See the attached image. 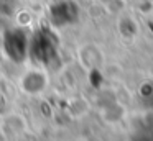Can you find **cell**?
<instances>
[{
    "label": "cell",
    "mask_w": 153,
    "mask_h": 141,
    "mask_svg": "<svg viewBox=\"0 0 153 141\" xmlns=\"http://www.w3.org/2000/svg\"><path fill=\"white\" fill-rule=\"evenodd\" d=\"M13 46H15V51L12 52L10 58L15 59V61H22L27 56V49H28L27 35L22 30H13V31H10L5 36V48H7V51L12 49Z\"/></svg>",
    "instance_id": "obj_1"
},
{
    "label": "cell",
    "mask_w": 153,
    "mask_h": 141,
    "mask_svg": "<svg viewBox=\"0 0 153 141\" xmlns=\"http://www.w3.org/2000/svg\"><path fill=\"white\" fill-rule=\"evenodd\" d=\"M40 79H43L41 72H36V71L28 72V74L23 77V80H22L23 89H25V90H28V92H33V85H35V92L41 90V89H43V85H45V80L36 82V80H40Z\"/></svg>",
    "instance_id": "obj_2"
}]
</instances>
